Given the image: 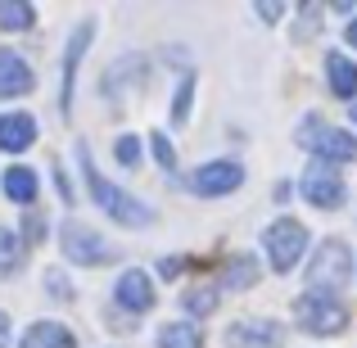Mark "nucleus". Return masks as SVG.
Listing matches in <instances>:
<instances>
[{
    "mask_svg": "<svg viewBox=\"0 0 357 348\" xmlns=\"http://www.w3.org/2000/svg\"><path fill=\"white\" fill-rule=\"evenodd\" d=\"M77 163H82V176H86L91 199L100 204V213H109V218L122 222V227H145V222H149V209L140 199H131L127 190H118L114 181H105V176H100V167H96V158H91L86 145H77Z\"/></svg>",
    "mask_w": 357,
    "mask_h": 348,
    "instance_id": "obj_1",
    "label": "nucleus"
},
{
    "mask_svg": "<svg viewBox=\"0 0 357 348\" xmlns=\"http://www.w3.org/2000/svg\"><path fill=\"white\" fill-rule=\"evenodd\" d=\"M294 317H298V326L312 331V335H340L344 326H349V308L335 294H317V289H307L294 303Z\"/></svg>",
    "mask_w": 357,
    "mask_h": 348,
    "instance_id": "obj_2",
    "label": "nucleus"
},
{
    "mask_svg": "<svg viewBox=\"0 0 357 348\" xmlns=\"http://www.w3.org/2000/svg\"><path fill=\"white\" fill-rule=\"evenodd\" d=\"M298 145L317 149L326 163H353L357 158V140L349 131H340V127H326L321 118H307L303 127H298Z\"/></svg>",
    "mask_w": 357,
    "mask_h": 348,
    "instance_id": "obj_3",
    "label": "nucleus"
},
{
    "mask_svg": "<svg viewBox=\"0 0 357 348\" xmlns=\"http://www.w3.org/2000/svg\"><path fill=\"white\" fill-rule=\"evenodd\" d=\"M267 253H271V267L285 276V271H294L298 267V258H303V249H307V231H303V222H289V218H280V222H271L267 227Z\"/></svg>",
    "mask_w": 357,
    "mask_h": 348,
    "instance_id": "obj_4",
    "label": "nucleus"
},
{
    "mask_svg": "<svg viewBox=\"0 0 357 348\" xmlns=\"http://www.w3.org/2000/svg\"><path fill=\"white\" fill-rule=\"evenodd\" d=\"M344 280H349V244L326 240L321 249H317L312 267H307V285H312L317 294H335Z\"/></svg>",
    "mask_w": 357,
    "mask_h": 348,
    "instance_id": "obj_5",
    "label": "nucleus"
},
{
    "mask_svg": "<svg viewBox=\"0 0 357 348\" xmlns=\"http://www.w3.org/2000/svg\"><path fill=\"white\" fill-rule=\"evenodd\" d=\"M303 195L312 209H340L344 204V176L335 172V163H326V158H317L312 167L303 172Z\"/></svg>",
    "mask_w": 357,
    "mask_h": 348,
    "instance_id": "obj_6",
    "label": "nucleus"
},
{
    "mask_svg": "<svg viewBox=\"0 0 357 348\" xmlns=\"http://www.w3.org/2000/svg\"><path fill=\"white\" fill-rule=\"evenodd\" d=\"M63 253H68L73 262H82V267H105V262L118 258L96 231L82 227V222H73V218H68V227H63Z\"/></svg>",
    "mask_w": 357,
    "mask_h": 348,
    "instance_id": "obj_7",
    "label": "nucleus"
},
{
    "mask_svg": "<svg viewBox=\"0 0 357 348\" xmlns=\"http://www.w3.org/2000/svg\"><path fill=\"white\" fill-rule=\"evenodd\" d=\"M114 298H118V308H127V312H149V308L158 303L154 280H149L140 267H131V271H122V276H118Z\"/></svg>",
    "mask_w": 357,
    "mask_h": 348,
    "instance_id": "obj_8",
    "label": "nucleus"
},
{
    "mask_svg": "<svg viewBox=\"0 0 357 348\" xmlns=\"http://www.w3.org/2000/svg\"><path fill=\"white\" fill-rule=\"evenodd\" d=\"M240 181H244L240 163H204L199 172H190L195 195H231V190H240Z\"/></svg>",
    "mask_w": 357,
    "mask_h": 348,
    "instance_id": "obj_9",
    "label": "nucleus"
},
{
    "mask_svg": "<svg viewBox=\"0 0 357 348\" xmlns=\"http://www.w3.org/2000/svg\"><path fill=\"white\" fill-rule=\"evenodd\" d=\"M280 344H285V326H276V321L227 326V348H280Z\"/></svg>",
    "mask_w": 357,
    "mask_h": 348,
    "instance_id": "obj_10",
    "label": "nucleus"
},
{
    "mask_svg": "<svg viewBox=\"0 0 357 348\" xmlns=\"http://www.w3.org/2000/svg\"><path fill=\"white\" fill-rule=\"evenodd\" d=\"M91 32H96V23L86 18V23L73 32V45H68V54H63V91H59L63 114H73V82H77V63H82V54H86V45H91Z\"/></svg>",
    "mask_w": 357,
    "mask_h": 348,
    "instance_id": "obj_11",
    "label": "nucleus"
},
{
    "mask_svg": "<svg viewBox=\"0 0 357 348\" xmlns=\"http://www.w3.org/2000/svg\"><path fill=\"white\" fill-rule=\"evenodd\" d=\"M36 86L32 68L18 59L14 50H0V100H14V96H27Z\"/></svg>",
    "mask_w": 357,
    "mask_h": 348,
    "instance_id": "obj_12",
    "label": "nucleus"
},
{
    "mask_svg": "<svg viewBox=\"0 0 357 348\" xmlns=\"http://www.w3.org/2000/svg\"><path fill=\"white\" fill-rule=\"evenodd\" d=\"M32 140H36V118L32 114H5L0 118V149L23 154Z\"/></svg>",
    "mask_w": 357,
    "mask_h": 348,
    "instance_id": "obj_13",
    "label": "nucleus"
},
{
    "mask_svg": "<svg viewBox=\"0 0 357 348\" xmlns=\"http://www.w3.org/2000/svg\"><path fill=\"white\" fill-rule=\"evenodd\" d=\"M18 348H77V335L59 321H32Z\"/></svg>",
    "mask_w": 357,
    "mask_h": 348,
    "instance_id": "obj_14",
    "label": "nucleus"
},
{
    "mask_svg": "<svg viewBox=\"0 0 357 348\" xmlns=\"http://www.w3.org/2000/svg\"><path fill=\"white\" fill-rule=\"evenodd\" d=\"M326 82L340 100H353L357 96V63L344 59V54H326Z\"/></svg>",
    "mask_w": 357,
    "mask_h": 348,
    "instance_id": "obj_15",
    "label": "nucleus"
},
{
    "mask_svg": "<svg viewBox=\"0 0 357 348\" xmlns=\"http://www.w3.org/2000/svg\"><path fill=\"white\" fill-rule=\"evenodd\" d=\"M258 276H262L258 258H253V253H236V258L227 262V271H222V285H227V289H253Z\"/></svg>",
    "mask_w": 357,
    "mask_h": 348,
    "instance_id": "obj_16",
    "label": "nucleus"
},
{
    "mask_svg": "<svg viewBox=\"0 0 357 348\" xmlns=\"http://www.w3.org/2000/svg\"><path fill=\"white\" fill-rule=\"evenodd\" d=\"M0 181H5V195L14 204H32L36 199V186H41V181H36V172H27V167H9Z\"/></svg>",
    "mask_w": 357,
    "mask_h": 348,
    "instance_id": "obj_17",
    "label": "nucleus"
},
{
    "mask_svg": "<svg viewBox=\"0 0 357 348\" xmlns=\"http://www.w3.org/2000/svg\"><path fill=\"white\" fill-rule=\"evenodd\" d=\"M36 27V9L23 0H0V32H27Z\"/></svg>",
    "mask_w": 357,
    "mask_h": 348,
    "instance_id": "obj_18",
    "label": "nucleus"
},
{
    "mask_svg": "<svg viewBox=\"0 0 357 348\" xmlns=\"http://www.w3.org/2000/svg\"><path fill=\"white\" fill-rule=\"evenodd\" d=\"M199 331L195 326H181V321H172V326H163L158 331V348H199Z\"/></svg>",
    "mask_w": 357,
    "mask_h": 348,
    "instance_id": "obj_19",
    "label": "nucleus"
},
{
    "mask_svg": "<svg viewBox=\"0 0 357 348\" xmlns=\"http://www.w3.org/2000/svg\"><path fill=\"white\" fill-rule=\"evenodd\" d=\"M18 262H23V244H18L14 235L0 227V280H5V276H14V271H18Z\"/></svg>",
    "mask_w": 357,
    "mask_h": 348,
    "instance_id": "obj_20",
    "label": "nucleus"
},
{
    "mask_svg": "<svg viewBox=\"0 0 357 348\" xmlns=\"http://www.w3.org/2000/svg\"><path fill=\"white\" fill-rule=\"evenodd\" d=\"M190 96H195V77L185 73L181 86H176V96H172V122H185V118H190Z\"/></svg>",
    "mask_w": 357,
    "mask_h": 348,
    "instance_id": "obj_21",
    "label": "nucleus"
},
{
    "mask_svg": "<svg viewBox=\"0 0 357 348\" xmlns=\"http://www.w3.org/2000/svg\"><path fill=\"white\" fill-rule=\"evenodd\" d=\"M185 308H190L195 317L213 312V308H218V289H213V285H199V289H190V294H185Z\"/></svg>",
    "mask_w": 357,
    "mask_h": 348,
    "instance_id": "obj_22",
    "label": "nucleus"
},
{
    "mask_svg": "<svg viewBox=\"0 0 357 348\" xmlns=\"http://www.w3.org/2000/svg\"><path fill=\"white\" fill-rule=\"evenodd\" d=\"M149 145H154L158 167H163V172H176V154H172V145H167V136H163V131H154V136H149Z\"/></svg>",
    "mask_w": 357,
    "mask_h": 348,
    "instance_id": "obj_23",
    "label": "nucleus"
},
{
    "mask_svg": "<svg viewBox=\"0 0 357 348\" xmlns=\"http://www.w3.org/2000/svg\"><path fill=\"white\" fill-rule=\"evenodd\" d=\"M136 158H140V140L136 136H118V163L136 167Z\"/></svg>",
    "mask_w": 357,
    "mask_h": 348,
    "instance_id": "obj_24",
    "label": "nucleus"
},
{
    "mask_svg": "<svg viewBox=\"0 0 357 348\" xmlns=\"http://www.w3.org/2000/svg\"><path fill=\"white\" fill-rule=\"evenodd\" d=\"M23 240L27 244H41L45 240V218H41V213H27V218H23Z\"/></svg>",
    "mask_w": 357,
    "mask_h": 348,
    "instance_id": "obj_25",
    "label": "nucleus"
},
{
    "mask_svg": "<svg viewBox=\"0 0 357 348\" xmlns=\"http://www.w3.org/2000/svg\"><path fill=\"white\" fill-rule=\"evenodd\" d=\"M45 285H50V298H73L68 280H63V271H45Z\"/></svg>",
    "mask_w": 357,
    "mask_h": 348,
    "instance_id": "obj_26",
    "label": "nucleus"
},
{
    "mask_svg": "<svg viewBox=\"0 0 357 348\" xmlns=\"http://www.w3.org/2000/svg\"><path fill=\"white\" fill-rule=\"evenodd\" d=\"M258 9H262V18H280V5H276V0H262Z\"/></svg>",
    "mask_w": 357,
    "mask_h": 348,
    "instance_id": "obj_27",
    "label": "nucleus"
},
{
    "mask_svg": "<svg viewBox=\"0 0 357 348\" xmlns=\"http://www.w3.org/2000/svg\"><path fill=\"white\" fill-rule=\"evenodd\" d=\"M5 340H9V317L0 312V348H5Z\"/></svg>",
    "mask_w": 357,
    "mask_h": 348,
    "instance_id": "obj_28",
    "label": "nucleus"
},
{
    "mask_svg": "<svg viewBox=\"0 0 357 348\" xmlns=\"http://www.w3.org/2000/svg\"><path fill=\"white\" fill-rule=\"evenodd\" d=\"M349 45H357V18L349 23Z\"/></svg>",
    "mask_w": 357,
    "mask_h": 348,
    "instance_id": "obj_29",
    "label": "nucleus"
},
{
    "mask_svg": "<svg viewBox=\"0 0 357 348\" xmlns=\"http://www.w3.org/2000/svg\"><path fill=\"white\" fill-rule=\"evenodd\" d=\"M353 122H357V105H353Z\"/></svg>",
    "mask_w": 357,
    "mask_h": 348,
    "instance_id": "obj_30",
    "label": "nucleus"
}]
</instances>
